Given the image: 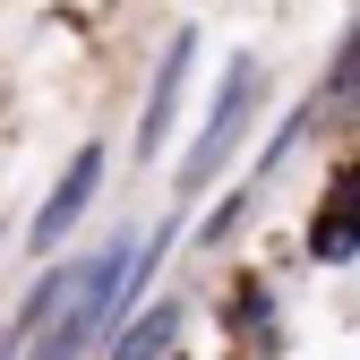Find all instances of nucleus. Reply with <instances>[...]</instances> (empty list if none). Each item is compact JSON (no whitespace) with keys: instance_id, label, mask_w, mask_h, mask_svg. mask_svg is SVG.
Masks as SVG:
<instances>
[{"instance_id":"nucleus-1","label":"nucleus","mask_w":360,"mask_h":360,"mask_svg":"<svg viewBox=\"0 0 360 360\" xmlns=\"http://www.w3.org/2000/svg\"><path fill=\"white\" fill-rule=\"evenodd\" d=\"M257 86H266V69L240 52V60H223V86H214V112H206V129H198V146L180 155V206H189L206 180L223 172V155L240 146V129H249V112H257Z\"/></svg>"},{"instance_id":"nucleus-6","label":"nucleus","mask_w":360,"mask_h":360,"mask_svg":"<svg viewBox=\"0 0 360 360\" xmlns=\"http://www.w3.org/2000/svg\"><path fill=\"white\" fill-rule=\"evenodd\" d=\"M180 326H189V300L172 292V300H155V309H146L138 326H120V343H112V360H163V352L180 343Z\"/></svg>"},{"instance_id":"nucleus-8","label":"nucleus","mask_w":360,"mask_h":360,"mask_svg":"<svg viewBox=\"0 0 360 360\" xmlns=\"http://www.w3.org/2000/svg\"><path fill=\"white\" fill-rule=\"evenodd\" d=\"M326 103H360V26H352L343 60H335V77H326Z\"/></svg>"},{"instance_id":"nucleus-5","label":"nucleus","mask_w":360,"mask_h":360,"mask_svg":"<svg viewBox=\"0 0 360 360\" xmlns=\"http://www.w3.org/2000/svg\"><path fill=\"white\" fill-rule=\"evenodd\" d=\"M223 326H232L240 343H257V352H283V326H275V283L266 275H240L232 292H223V309H214Z\"/></svg>"},{"instance_id":"nucleus-2","label":"nucleus","mask_w":360,"mask_h":360,"mask_svg":"<svg viewBox=\"0 0 360 360\" xmlns=\"http://www.w3.org/2000/svg\"><path fill=\"white\" fill-rule=\"evenodd\" d=\"M95 189H103V146H77V155H69V172L52 180V198L34 206V240H26V249H34V257H52V249L77 232V214L95 206Z\"/></svg>"},{"instance_id":"nucleus-7","label":"nucleus","mask_w":360,"mask_h":360,"mask_svg":"<svg viewBox=\"0 0 360 360\" xmlns=\"http://www.w3.org/2000/svg\"><path fill=\"white\" fill-rule=\"evenodd\" d=\"M257 198H266V180H240V189H232V198H223V206L206 214V232H198V249H223V240H232L240 223L257 214Z\"/></svg>"},{"instance_id":"nucleus-3","label":"nucleus","mask_w":360,"mask_h":360,"mask_svg":"<svg viewBox=\"0 0 360 360\" xmlns=\"http://www.w3.org/2000/svg\"><path fill=\"white\" fill-rule=\"evenodd\" d=\"M360 257V155L326 180L318 214H309V266H352Z\"/></svg>"},{"instance_id":"nucleus-4","label":"nucleus","mask_w":360,"mask_h":360,"mask_svg":"<svg viewBox=\"0 0 360 360\" xmlns=\"http://www.w3.org/2000/svg\"><path fill=\"white\" fill-rule=\"evenodd\" d=\"M189 69H198V34L180 26V34L163 43L155 77H146V112H138V155H146V163H155L163 138H172V112H180V86H189Z\"/></svg>"},{"instance_id":"nucleus-9","label":"nucleus","mask_w":360,"mask_h":360,"mask_svg":"<svg viewBox=\"0 0 360 360\" xmlns=\"http://www.w3.org/2000/svg\"><path fill=\"white\" fill-rule=\"evenodd\" d=\"M0 360H9V352H0Z\"/></svg>"}]
</instances>
